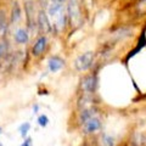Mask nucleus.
<instances>
[{
	"instance_id": "f257e3e1",
	"label": "nucleus",
	"mask_w": 146,
	"mask_h": 146,
	"mask_svg": "<svg viewBox=\"0 0 146 146\" xmlns=\"http://www.w3.org/2000/svg\"><path fill=\"white\" fill-rule=\"evenodd\" d=\"M80 125L85 134H94L101 129L102 121H101V118L99 117L98 113H95V115L90 116L89 118H86L85 121L80 122Z\"/></svg>"
},
{
	"instance_id": "1a4fd4ad",
	"label": "nucleus",
	"mask_w": 146,
	"mask_h": 146,
	"mask_svg": "<svg viewBox=\"0 0 146 146\" xmlns=\"http://www.w3.org/2000/svg\"><path fill=\"white\" fill-rule=\"evenodd\" d=\"M100 145L101 146H115L116 145V139L115 136H112L111 134L104 133L100 136Z\"/></svg>"
},
{
	"instance_id": "a211bd4d",
	"label": "nucleus",
	"mask_w": 146,
	"mask_h": 146,
	"mask_svg": "<svg viewBox=\"0 0 146 146\" xmlns=\"http://www.w3.org/2000/svg\"><path fill=\"white\" fill-rule=\"evenodd\" d=\"M50 1H51V3H65L66 1V0H50Z\"/></svg>"
},
{
	"instance_id": "20e7f679",
	"label": "nucleus",
	"mask_w": 146,
	"mask_h": 146,
	"mask_svg": "<svg viewBox=\"0 0 146 146\" xmlns=\"http://www.w3.org/2000/svg\"><path fill=\"white\" fill-rule=\"evenodd\" d=\"M67 16L70 17L72 23H77L78 21H80V10H79L78 0H68Z\"/></svg>"
},
{
	"instance_id": "6ab92c4d",
	"label": "nucleus",
	"mask_w": 146,
	"mask_h": 146,
	"mask_svg": "<svg viewBox=\"0 0 146 146\" xmlns=\"http://www.w3.org/2000/svg\"><path fill=\"white\" fill-rule=\"evenodd\" d=\"M1 133H3V128L0 127V134H1Z\"/></svg>"
},
{
	"instance_id": "0eeeda50",
	"label": "nucleus",
	"mask_w": 146,
	"mask_h": 146,
	"mask_svg": "<svg viewBox=\"0 0 146 146\" xmlns=\"http://www.w3.org/2000/svg\"><path fill=\"white\" fill-rule=\"evenodd\" d=\"M63 65H65V62H63V60H61L60 57H57V56H54L51 57L49 60L48 62V66H49V71L50 72H57V71H60L61 68L63 67Z\"/></svg>"
},
{
	"instance_id": "f8f14e48",
	"label": "nucleus",
	"mask_w": 146,
	"mask_h": 146,
	"mask_svg": "<svg viewBox=\"0 0 146 146\" xmlns=\"http://www.w3.org/2000/svg\"><path fill=\"white\" fill-rule=\"evenodd\" d=\"M31 129V124L28 122H25L22 123V124L20 125V128H18V131H20V135L22 136V138H26L27 134H28V131Z\"/></svg>"
},
{
	"instance_id": "ddd939ff",
	"label": "nucleus",
	"mask_w": 146,
	"mask_h": 146,
	"mask_svg": "<svg viewBox=\"0 0 146 146\" xmlns=\"http://www.w3.org/2000/svg\"><path fill=\"white\" fill-rule=\"evenodd\" d=\"M38 124L40 127H43V128L46 127L49 124V118H48V116L46 115H40L38 117Z\"/></svg>"
},
{
	"instance_id": "39448f33",
	"label": "nucleus",
	"mask_w": 146,
	"mask_h": 146,
	"mask_svg": "<svg viewBox=\"0 0 146 146\" xmlns=\"http://www.w3.org/2000/svg\"><path fill=\"white\" fill-rule=\"evenodd\" d=\"M38 25L40 27V29L44 31L45 33H49L51 31V23L49 21V16L45 11H40L38 15Z\"/></svg>"
},
{
	"instance_id": "7ed1b4c3",
	"label": "nucleus",
	"mask_w": 146,
	"mask_h": 146,
	"mask_svg": "<svg viewBox=\"0 0 146 146\" xmlns=\"http://www.w3.org/2000/svg\"><path fill=\"white\" fill-rule=\"evenodd\" d=\"M98 77L96 74H89L82 80V89L85 94H94L98 89Z\"/></svg>"
},
{
	"instance_id": "9b49d317",
	"label": "nucleus",
	"mask_w": 146,
	"mask_h": 146,
	"mask_svg": "<svg viewBox=\"0 0 146 146\" xmlns=\"http://www.w3.org/2000/svg\"><path fill=\"white\" fill-rule=\"evenodd\" d=\"M21 18V9L18 6V4L15 3L12 7V13H11V22L15 23V22H18V20Z\"/></svg>"
},
{
	"instance_id": "f3484780",
	"label": "nucleus",
	"mask_w": 146,
	"mask_h": 146,
	"mask_svg": "<svg viewBox=\"0 0 146 146\" xmlns=\"http://www.w3.org/2000/svg\"><path fill=\"white\" fill-rule=\"evenodd\" d=\"M38 110H39V106L38 105H34L33 106V113H38Z\"/></svg>"
},
{
	"instance_id": "2eb2a0df",
	"label": "nucleus",
	"mask_w": 146,
	"mask_h": 146,
	"mask_svg": "<svg viewBox=\"0 0 146 146\" xmlns=\"http://www.w3.org/2000/svg\"><path fill=\"white\" fill-rule=\"evenodd\" d=\"M20 146H32V138H26L25 141Z\"/></svg>"
},
{
	"instance_id": "dca6fc26",
	"label": "nucleus",
	"mask_w": 146,
	"mask_h": 146,
	"mask_svg": "<svg viewBox=\"0 0 146 146\" xmlns=\"http://www.w3.org/2000/svg\"><path fill=\"white\" fill-rule=\"evenodd\" d=\"M39 1H40V5H42L43 7L48 6V0H39Z\"/></svg>"
},
{
	"instance_id": "f03ea898",
	"label": "nucleus",
	"mask_w": 146,
	"mask_h": 146,
	"mask_svg": "<svg viewBox=\"0 0 146 146\" xmlns=\"http://www.w3.org/2000/svg\"><path fill=\"white\" fill-rule=\"evenodd\" d=\"M93 62H94V52L88 51L85 54L79 55V56L76 58L74 67H76L77 71L85 72V71H88L91 66H93Z\"/></svg>"
},
{
	"instance_id": "4468645a",
	"label": "nucleus",
	"mask_w": 146,
	"mask_h": 146,
	"mask_svg": "<svg viewBox=\"0 0 146 146\" xmlns=\"http://www.w3.org/2000/svg\"><path fill=\"white\" fill-rule=\"evenodd\" d=\"M9 50V43L7 42H0V57H3L4 55Z\"/></svg>"
},
{
	"instance_id": "6e6552de",
	"label": "nucleus",
	"mask_w": 146,
	"mask_h": 146,
	"mask_svg": "<svg viewBox=\"0 0 146 146\" xmlns=\"http://www.w3.org/2000/svg\"><path fill=\"white\" fill-rule=\"evenodd\" d=\"M13 38H15V42L18 43V44H26L27 42H28V39H29V36L28 34H27V32L25 29H17L16 31V33L15 35H13Z\"/></svg>"
},
{
	"instance_id": "aec40b11",
	"label": "nucleus",
	"mask_w": 146,
	"mask_h": 146,
	"mask_svg": "<svg viewBox=\"0 0 146 146\" xmlns=\"http://www.w3.org/2000/svg\"><path fill=\"white\" fill-rule=\"evenodd\" d=\"M0 146H3V144H1V143H0Z\"/></svg>"
},
{
	"instance_id": "423d86ee",
	"label": "nucleus",
	"mask_w": 146,
	"mask_h": 146,
	"mask_svg": "<svg viewBox=\"0 0 146 146\" xmlns=\"http://www.w3.org/2000/svg\"><path fill=\"white\" fill-rule=\"evenodd\" d=\"M46 36H40V38L36 40L35 44L33 45V48H32V52H33L34 56H39L40 54H42L44 51L45 46H46Z\"/></svg>"
},
{
	"instance_id": "9d476101",
	"label": "nucleus",
	"mask_w": 146,
	"mask_h": 146,
	"mask_svg": "<svg viewBox=\"0 0 146 146\" xmlns=\"http://www.w3.org/2000/svg\"><path fill=\"white\" fill-rule=\"evenodd\" d=\"M26 13H27V21H28V26L31 29H34L33 27V22H32V18L34 17V7L32 5V3H26ZM35 26V25H34Z\"/></svg>"
}]
</instances>
